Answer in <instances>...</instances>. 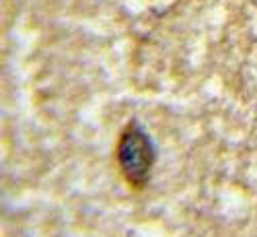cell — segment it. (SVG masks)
I'll return each instance as SVG.
<instances>
[{"mask_svg":"<svg viewBox=\"0 0 257 237\" xmlns=\"http://www.w3.org/2000/svg\"><path fill=\"white\" fill-rule=\"evenodd\" d=\"M155 159L157 150L151 136L146 134V130L136 120L130 122L123 128L117 142V165L123 180L134 190L146 188L153 176Z\"/></svg>","mask_w":257,"mask_h":237,"instance_id":"1","label":"cell"}]
</instances>
